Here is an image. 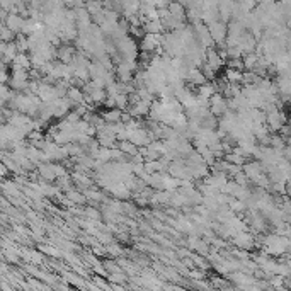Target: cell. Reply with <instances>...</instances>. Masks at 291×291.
<instances>
[{"label": "cell", "instance_id": "obj_1", "mask_svg": "<svg viewBox=\"0 0 291 291\" xmlns=\"http://www.w3.org/2000/svg\"><path fill=\"white\" fill-rule=\"evenodd\" d=\"M230 243H233V247H239V249H245V250H250L254 249L256 245V235L254 233H249L247 230H243V232H237L235 235L230 239Z\"/></svg>", "mask_w": 291, "mask_h": 291}, {"label": "cell", "instance_id": "obj_2", "mask_svg": "<svg viewBox=\"0 0 291 291\" xmlns=\"http://www.w3.org/2000/svg\"><path fill=\"white\" fill-rule=\"evenodd\" d=\"M208 27H210V32H211V36H213L218 48L225 46L226 36H228V24H226L225 21L218 19V21H215V23H211Z\"/></svg>", "mask_w": 291, "mask_h": 291}, {"label": "cell", "instance_id": "obj_3", "mask_svg": "<svg viewBox=\"0 0 291 291\" xmlns=\"http://www.w3.org/2000/svg\"><path fill=\"white\" fill-rule=\"evenodd\" d=\"M164 34H152V32H146L145 38L140 39V51H150V53H155L157 48L162 46V41H164Z\"/></svg>", "mask_w": 291, "mask_h": 291}, {"label": "cell", "instance_id": "obj_4", "mask_svg": "<svg viewBox=\"0 0 291 291\" xmlns=\"http://www.w3.org/2000/svg\"><path fill=\"white\" fill-rule=\"evenodd\" d=\"M0 53H2V63L10 65L21 51H19V48H17L16 41H10V43L2 41V45H0Z\"/></svg>", "mask_w": 291, "mask_h": 291}, {"label": "cell", "instance_id": "obj_5", "mask_svg": "<svg viewBox=\"0 0 291 291\" xmlns=\"http://www.w3.org/2000/svg\"><path fill=\"white\" fill-rule=\"evenodd\" d=\"M32 68V62H31V55L29 53H23L21 51L19 55L14 58V62L10 63V70H31Z\"/></svg>", "mask_w": 291, "mask_h": 291}, {"label": "cell", "instance_id": "obj_6", "mask_svg": "<svg viewBox=\"0 0 291 291\" xmlns=\"http://www.w3.org/2000/svg\"><path fill=\"white\" fill-rule=\"evenodd\" d=\"M242 167H243V172L247 174V177L250 179V182H252V179H256L257 175H261L262 172H266L264 170V165H262L261 162L256 160V159H254V160H247L245 164L242 165Z\"/></svg>", "mask_w": 291, "mask_h": 291}, {"label": "cell", "instance_id": "obj_7", "mask_svg": "<svg viewBox=\"0 0 291 291\" xmlns=\"http://www.w3.org/2000/svg\"><path fill=\"white\" fill-rule=\"evenodd\" d=\"M186 82H188L189 85H193V87H199V85L206 84L208 78H206V75L203 73V70H201V68L194 67V68H189Z\"/></svg>", "mask_w": 291, "mask_h": 291}, {"label": "cell", "instance_id": "obj_8", "mask_svg": "<svg viewBox=\"0 0 291 291\" xmlns=\"http://www.w3.org/2000/svg\"><path fill=\"white\" fill-rule=\"evenodd\" d=\"M206 63L208 65H211V67L215 68V70H221V67L226 63L223 58H221V55H220V51H218V48H208L206 49Z\"/></svg>", "mask_w": 291, "mask_h": 291}, {"label": "cell", "instance_id": "obj_9", "mask_svg": "<svg viewBox=\"0 0 291 291\" xmlns=\"http://www.w3.org/2000/svg\"><path fill=\"white\" fill-rule=\"evenodd\" d=\"M24 23H26V17H23L21 14H16V12H10L9 17L5 19V24H7V26H9L14 32H16V34L23 32Z\"/></svg>", "mask_w": 291, "mask_h": 291}, {"label": "cell", "instance_id": "obj_10", "mask_svg": "<svg viewBox=\"0 0 291 291\" xmlns=\"http://www.w3.org/2000/svg\"><path fill=\"white\" fill-rule=\"evenodd\" d=\"M38 170H39L41 179H45V181H49V182L56 181V172H55V169H53V162H41V164H38Z\"/></svg>", "mask_w": 291, "mask_h": 291}, {"label": "cell", "instance_id": "obj_11", "mask_svg": "<svg viewBox=\"0 0 291 291\" xmlns=\"http://www.w3.org/2000/svg\"><path fill=\"white\" fill-rule=\"evenodd\" d=\"M167 7H169V12H170V16H174L175 19L186 23V19H188V9H186L182 3H179L177 0H172V2L169 3Z\"/></svg>", "mask_w": 291, "mask_h": 291}, {"label": "cell", "instance_id": "obj_12", "mask_svg": "<svg viewBox=\"0 0 291 291\" xmlns=\"http://www.w3.org/2000/svg\"><path fill=\"white\" fill-rule=\"evenodd\" d=\"M78 48H73V46H68V45H62L58 46V60L63 63H72L77 55Z\"/></svg>", "mask_w": 291, "mask_h": 291}, {"label": "cell", "instance_id": "obj_13", "mask_svg": "<svg viewBox=\"0 0 291 291\" xmlns=\"http://www.w3.org/2000/svg\"><path fill=\"white\" fill-rule=\"evenodd\" d=\"M38 249L41 250L45 256H49V257H56V259H60V257H63V249L62 247H58L55 243V245H51V243H45V242H39L38 243Z\"/></svg>", "mask_w": 291, "mask_h": 291}, {"label": "cell", "instance_id": "obj_14", "mask_svg": "<svg viewBox=\"0 0 291 291\" xmlns=\"http://www.w3.org/2000/svg\"><path fill=\"white\" fill-rule=\"evenodd\" d=\"M143 27L146 32H152V34H162L165 32V26L162 23V19H146L143 21Z\"/></svg>", "mask_w": 291, "mask_h": 291}, {"label": "cell", "instance_id": "obj_15", "mask_svg": "<svg viewBox=\"0 0 291 291\" xmlns=\"http://www.w3.org/2000/svg\"><path fill=\"white\" fill-rule=\"evenodd\" d=\"M100 116L106 120V123H123V121H121V118H123V109H120V107L102 111Z\"/></svg>", "mask_w": 291, "mask_h": 291}, {"label": "cell", "instance_id": "obj_16", "mask_svg": "<svg viewBox=\"0 0 291 291\" xmlns=\"http://www.w3.org/2000/svg\"><path fill=\"white\" fill-rule=\"evenodd\" d=\"M67 97L70 100H73L75 106H77V104H85V92L82 87H75V85H72L67 92Z\"/></svg>", "mask_w": 291, "mask_h": 291}, {"label": "cell", "instance_id": "obj_17", "mask_svg": "<svg viewBox=\"0 0 291 291\" xmlns=\"http://www.w3.org/2000/svg\"><path fill=\"white\" fill-rule=\"evenodd\" d=\"M218 19H220V10H218V7H211V9L203 10L201 21H203L206 26H210L211 23H215V21H218Z\"/></svg>", "mask_w": 291, "mask_h": 291}, {"label": "cell", "instance_id": "obj_18", "mask_svg": "<svg viewBox=\"0 0 291 291\" xmlns=\"http://www.w3.org/2000/svg\"><path fill=\"white\" fill-rule=\"evenodd\" d=\"M118 146H120L128 157H133V155H136V153H140V146L135 145L133 142H129V140H121V142H118Z\"/></svg>", "mask_w": 291, "mask_h": 291}, {"label": "cell", "instance_id": "obj_19", "mask_svg": "<svg viewBox=\"0 0 291 291\" xmlns=\"http://www.w3.org/2000/svg\"><path fill=\"white\" fill-rule=\"evenodd\" d=\"M225 77L230 84H243V72H240V70H233V68L226 67Z\"/></svg>", "mask_w": 291, "mask_h": 291}, {"label": "cell", "instance_id": "obj_20", "mask_svg": "<svg viewBox=\"0 0 291 291\" xmlns=\"http://www.w3.org/2000/svg\"><path fill=\"white\" fill-rule=\"evenodd\" d=\"M65 194H67L68 199L75 204H85L87 203V196H85L84 191H80V189H70V191L65 193Z\"/></svg>", "mask_w": 291, "mask_h": 291}, {"label": "cell", "instance_id": "obj_21", "mask_svg": "<svg viewBox=\"0 0 291 291\" xmlns=\"http://www.w3.org/2000/svg\"><path fill=\"white\" fill-rule=\"evenodd\" d=\"M106 247H107V254H109V257H113V259L126 256V249H123L118 242H111V243H107Z\"/></svg>", "mask_w": 291, "mask_h": 291}, {"label": "cell", "instance_id": "obj_22", "mask_svg": "<svg viewBox=\"0 0 291 291\" xmlns=\"http://www.w3.org/2000/svg\"><path fill=\"white\" fill-rule=\"evenodd\" d=\"M259 60H261V55H257L256 51L247 53V55L243 56V65H245V70H256L257 65H259Z\"/></svg>", "mask_w": 291, "mask_h": 291}, {"label": "cell", "instance_id": "obj_23", "mask_svg": "<svg viewBox=\"0 0 291 291\" xmlns=\"http://www.w3.org/2000/svg\"><path fill=\"white\" fill-rule=\"evenodd\" d=\"M55 184L58 186V188L62 189L63 193H68L70 189H73V184H75V182H73V179H72V175L68 174V175H63V177H58V179H56Z\"/></svg>", "mask_w": 291, "mask_h": 291}, {"label": "cell", "instance_id": "obj_24", "mask_svg": "<svg viewBox=\"0 0 291 291\" xmlns=\"http://www.w3.org/2000/svg\"><path fill=\"white\" fill-rule=\"evenodd\" d=\"M16 43H17V48H19V51H23V53H29L31 51L29 38H27L26 34L19 32V34H17V38H16Z\"/></svg>", "mask_w": 291, "mask_h": 291}, {"label": "cell", "instance_id": "obj_25", "mask_svg": "<svg viewBox=\"0 0 291 291\" xmlns=\"http://www.w3.org/2000/svg\"><path fill=\"white\" fill-rule=\"evenodd\" d=\"M0 38H2V41L10 43V41H16L17 34L12 29H10V27L7 26L5 23H2V27H0Z\"/></svg>", "mask_w": 291, "mask_h": 291}, {"label": "cell", "instance_id": "obj_26", "mask_svg": "<svg viewBox=\"0 0 291 291\" xmlns=\"http://www.w3.org/2000/svg\"><path fill=\"white\" fill-rule=\"evenodd\" d=\"M210 250H211V243H208L204 239H197V242H196V245H194V252H197V254H201V256H204L206 257L208 254H210Z\"/></svg>", "mask_w": 291, "mask_h": 291}, {"label": "cell", "instance_id": "obj_27", "mask_svg": "<svg viewBox=\"0 0 291 291\" xmlns=\"http://www.w3.org/2000/svg\"><path fill=\"white\" fill-rule=\"evenodd\" d=\"M106 279L109 283H118V285H124V283H126L129 278L126 276V272L121 271V272H109Z\"/></svg>", "mask_w": 291, "mask_h": 291}, {"label": "cell", "instance_id": "obj_28", "mask_svg": "<svg viewBox=\"0 0 291 291\" xmlns=\"http://www.w3.org/2000/svg\"><path fill=\"white\" fill-rule=\"evenodd\" d=\"M85 7H87L89 12L94 16V14L100 12V10L104 9V0H87V2H85Z\"/></svg>", "mask_w": 291, "mask_h": 291}, {"label": "cell", "instance_id": "obj_29", "mask_svg": "<svg viewBox=\"0 0 291 291\" xmlns=\"http://www.w3.org/2000/svg\"><path fill=\"white\" fill-rule=\"evenodd\" d=\"M104 267L107 269V272H121L123 271V267L120 266V262H118V259L116 261H113V259H104Z\"/></svg>", "mask_w": 291, "mask_h": 291}, {"label": "cell", "instance_id": "obj_30", "mask_svg": "<svg viewBox=\"0 0 291 291\" xmlns=\"http://www.w3.org/2000/svg\"><path fill=\"white\" fill-rule=\"evenodd\" d=\"M226 67L233 68V70H240V72H245V65H243V58H228L226 60Z\"/></svg>", "mask_w": 291, "mask_h": 291}, {"label": "cell", "instance_id": "obj_31", "mask_svg": "<svg viewBox=\"0 0 291 291\" xmlns=\"http://www.w3.org/2000/svg\"><path fill=\"white\" fill-rule=\"evenodd\" d=\"M129 106V96L124 94V92H121V94L116 96V107H120V109H126Z\"/></svg>", "mask_w": 291, "mask_h": 291}, {"label": "cell", "instance_id": "obj_32", "mask_svg": "<svg viewBox=\"0 0 291 291\" xmlns=\"http://www.w3.org/2000/svg\"><path fill=\"white\" fill-rule=\"evenodd\" d=\"M31 252V262L29 264H36V266H41L43 264V256H45V254L41 252V250H34V249H31L29 250Z\"/></svg>", "mask_w": 291, "mask_h": 291}, {"label": "cell", "instance_id": "obj_33", "mask_svg": "<svg viewBox=\"0 0 291 291\" xmlns=\"http://www.w3.org/2000/svg\"><path fill=\"white\" fill-rule=\"evenodd\" d=\"M233 181L237 182V184H240V186H245V188H249V184H250V179L247 177V174L245 172H239V174L233 177Z\"/></svg>", "mask_w": 291, "mask_h": 291}, {"label": "cell", "instance_id": "obj_34", "mask_svg": "<svg viewBox=\"0 0 291 291\" xmlns=\"http://www.w3.org/2000/svg\"><path fill=\"white\" fill-rule=\"evenodd\" d=\"M92 281H94L96 285L99 286V288H102V290H111V288H113V286H111V283L107 285V283L104 281L102 276H99V274H94V276H92Z\"/></svg>", "mask_w": 291, "mask_h": 291}, {"label": "cell", "instance_id": "obj_35", "mask_svg": "<svg viewBox=\"0 0 291 291\" xmlns=\"http://www.w3.org/2000/svg\"><path fill=\"white\" fill-rule=\"evenodd\" d=\"M43 138H46L43 129H32L29 135H27V142H36V140H43Z\"/></svg>", "mask_w": 291, "mask_h": 291}, {"label": "cell", "instance_id": "obj_36", "mask_svg": "<svg viewBox=\"0 0 291 291\" xmlns=\"http://www.w3.org/2000/svg\"><path fill=\"white\" fill-rule=\"evenodd\" d=\"M85 218H89V220H99L100 211L96 210V208H92V206L85 208Z\"/></svg>", "mask_w": 291, "mask_h": 291}, {"label": "cell", "instance_id": "obj_37", "mask_svg": "<svg viewBox=\"0 0 291 291\" xmlns=\"http://www.w3.org/2000/svg\"><path fill=\"white\" fill-rule=\"evenodd\" d=\"M0 174H2L3 177H7V174H9V167H7L3 162H2V165H0Z\"/></svg>", "mask_w": 291, "mask_h": 291}, {"label": "cell", "instance_id": "obj_38", "mask_svg": "<svg viewBox=\"0 0 291 291\" xmlns=\"http://www.w3.org/2000/svg\"><path fill=\"white\" fill-rule=\"evenodd\" d=\"M167 215H170V217H181V213H179V211L177 210H175V208H169V210H167Z\"/></svg>", "mask_w": 291, "mask_h": 291}, {"label": "cell", "instance_id": "obj_39", "mask_svg": "<svg viewBox=\"0 0 291 291\" xmlns=\"http://www.w3.org/2000/svg\"><path fill=\"white\" fill-rule=\"evenodd\" d=\"M290 109H291V100H290Z\"/></svg>", "mask_w": 291, "mask_h": 291}]
</instances>
